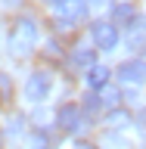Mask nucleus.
Here are the masks:
<instances>
[{"label":"nucleus","mask_w":146,"mask_h":149,"mask_svg":"<svg viewBox=\"0 0 146 149\" xmlns=\"http://www.w3.org/2000/svg\"><path fill=\"white\" fill-rule=\"evenodd\" d=\"M28 93H34V96H44V93H47V78H34V81L28 84Z\"/></svg>","instance_id":"obj_4"},{"label":"nucleus","mask_w":146,"mask_h":149,"mask_svg":"<svg viewBox=\"0 0 146 149\" xmlns=\"http://www.w3.org/2000/svg\"><path fill=\"white\" fill-rule=\"evenodd\" d=\"M137 121H140V127L146 130V112H140V118H137Z\"/></svg>","instance_id":"obj_6"},{"label":"nucleus","mask_w":146,"mask_h":149,"mask_svg":"<svg viewBox=\"0 0 146 149\" xmlns=\"http://www.w3.org/2000/svg\"><path fill=\"white\" fill-rule=\"evenodd\" d=\"M118 74L124 78V81H143L146 78V65L143 62H124L118 68Z\"/></svg>","instance_id":"obj_2"},{"label":"nucleus","mask_w":146,"mask_h":149,"mask_svg":"<svg viewBox=\"0 0 146 149\" xmlns=\"http://www.w3.org/2000/svg\"><path fill=\"white\" fill-rule=\"evenodd\" d=\"M106 78H109V72H106V68H100V65H96V68H93V72H90V78H87V81H90L93 87H100V84H106Z\"/></svg>","instance_id":"obj_3"},{"label":"nucleus","mask_w":146,"mask_h":149,"mask_svg":"<svg viewBox=\"0 0 146 149\" xmlns=\"http://www.w3.org/2000/svg\"><path fill=\"white\" fill-rule=\"evenodd\" d=\"M93 40H96V47H103V50H112L115 40H118L115 25H109V22H96V25H93Z\"/></svg>","instance_id":"obj_1"},{"label":"nucleus","mask_w":146,"mask_h":149,"mask_svg":"<svg viewBox=\"0 0 146 149\" xmlns=\"http://www.w3.org/2000/svg\"><path fill=\"white\" fill-rule=\"evenodd\" d=\"M131 16V6H118L115 9V19H128Z\"/></svg>","instance_id":"obj_5"}]
</instances>
